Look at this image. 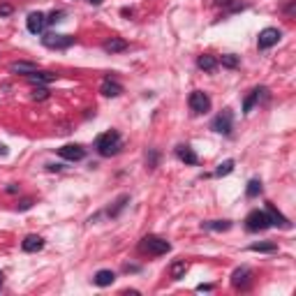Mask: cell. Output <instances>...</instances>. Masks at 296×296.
Masks as SVG:
<instances>
[{
  "mask_svg": "<svg viewBox=\"0 0 296 296\" xmlns=\"http://www.w3.org/2000/svg\"><path fill=\"white\" fill-rule=\"evenodd\" d=\"M121 134L118 132H104V134H100L97 137V141H95V148H97V153L102 157H111V155H116V153L121 151Z\"/></svg>",
  "mask_w": 296,
  "mask_h": 296,
  "instance_id": "obj_1",
  "label": "cell"
},
{
  "mask_svg": "<svg viewBox=\"0 0 296 296\" xmlns=\"http://www.w3.org/2000/svg\"><path fill=\"white\" fill-rule=\"evenodd\" d=\"M139 250L141 252H148V254H167L171 250V243L160 238V236H146L144 241L139 243Z\"/></svg>",
  "mask_w": 296,
  "mask_h": 296,
  "instance_id": "obj_2",
  "label": "cell"
},
{
  "mask_svg": "<svg viewBox=\"0 0 296 296\" xmlns=\"http://www.w3.org/2000/svg\"><path fill=\"white\" fill-rule=\"evenodd\" d=\"M245 227H248V231H264L271 224H268V218H266L264 211H250L248 218H245Z\"/></svg>",
  "mask_w": 296,
  "mask_h": 296,
  "instance_id": "obj_3",
  "label": "cell"
},
{
  "mask_svg": "<svg viewBox=\"0 0 296 296\" xmlns=\"http://www.w3.org/2000/svg\"><path fill=\"white\" fill-rule=\"evenodd\" d=\"M42 44L47 49H67L74 44L72 35H56V33H49V35L42 37Z\"/></svg>",
  "mask_w": 296,
  "mask_h": 296,
  "instance_id": "obj_4",
  "label": "cell"
},
{
  "mask_svg": "<svg viewBox=\"0 0 296 296\" xmlns=\"http://www.w3.org/2000/svg\"><path fill=\"white\" fill-rule=\"evenodd\" d=\"M187 102H190V109H192L194 114H206V111L211 109V100L201 91L190 93V100H187Z\"/></svg>",
  "mask_w": 296,
  "mask_h": 296,
  "instance_id": "obj_5",
  "label": "cell"
},
{
  "mask_svg": "<svg viewBox=\"0 0 296 296\" xmlns=\"http://www.w3.org/2000/svg\"><path fill=\"white\" fill-rule=\"evenodd\" d=\"M280 37H282V33H280L278 28H264V31L259 33V37H257V47L259 49H271V47H275V44L280 42Z\"/></svg>",
  "mask_w": 296,
  "mask_h": 296,
  "instance_id": "obj_6",
  "label": "cell"
},
{
  "mask_svg": "<svg viewBox=\"0 0 296 296\" xmlns=\"http://www.w3.org/2000/svg\"><path fill=\"white\" fill-rule=\"evenodd\" d=\"M58 155L63 160H70V162H79V160H84L86 157V148H81L79 144H67L63 148H58Z\"/></svg>",
  "mask_w": 296,
  "mask_h": 296,
  "instance_id": "obj_7",
  "label": "cell"
},
{
  "mask_svg": "<svg viewBox=\"0 0 296 296\" xmlns=\"http://www.w3.org/2000/svg\"><path fill=\"white\" fill-rule=\"evenodd\" d=\"M231 121H234V116H231L229 109H224L220 116H215V121H213V130L220 134H229L231 132Z\"/></svg>",
  "mask_w": 296,
  "mask_h": 296,
  "instance_id": "obj_8",
  "label": "cell"
},
{
  "mask_svg": "<svg viewBox=\"0 0 296 296\" xmlns=\"http://www.w3.org/2000/svg\"><path fill=\"white\" fill-rule=\"evenodd\" d=\"M250 275H252V271H250L248 266H241V268H236L231 273V284H234L236 289H245L250 284Z\"/></svg>",
  "mask_w": 296,
  "mask_h": 296,
  "instance_id": "obj_9",
  "label": "cell"
},
{
  "mask_svg": "<svg viewBox=\"0 0 296 296\" xmlns=\"http://www.w3.org/2000/svg\"><path fill=\"white\" fill-rule=\"evenodd\" d=\"M266 218H268V224H273V227H282V229H287L289 227V222H287V218H284L282 213L275 208L273 204H266Z\"/></svg>",
  "mask_w": 296,
  "mask_h": 296,
  "instance_id": "obj_10",
  "label": "cell"
},
{
  "mask_svg": "<svg viewBox=\"0 0 296 296\" xmlns=\"http://www.w3.org/2000/svg\"><path fill=\"white\" fill-rule=\"evenodd\" d=\"M26 26H28V31H31L33 35H40V33L44 31V26H47V17H44L42 12H33L31 17L26 19Z\"/></svg>",
  "mask_w": 296,
  "mask_h": 296,
  "instance_id": "obj_11",
  "label": "cell"
},
{
  "mask_svg": "<svg viewBox=\"0 0 296 296\" xmlns=\"http://www.w3.org/2000/svg\"><path fill=\"white\" fill-rule=\"evenodd\" d=\"M100 91H102L104 97H118L123 93V86L118 84V81H114L111 77H107L102 81V88H100Z\"/></svg>",
  "mask_w": 296,
  "mask_h": 296,
  "instance_id": "obj_12",
  "label": "cell"
},
{
  "mask_svg": "<svg viewBox=\"0 0 296 296\" xmlns=\"http://www.w3.org/2000/svg\"><path fill=\"white\" fill-rule=\"evenodd\" d=\"M10 72L31 77V74L37 72V65H35V63H28V61H17V63H12V65H10Z\"/></svg>",
  "mask_w": 296,
  "mask_h": 296,
  "instance_id": "obj_13",
  "label": "cell"
},
{
  "mask_svg": "<svg viewBox=\"0 0 296 296\" xmlns=\"http://www.w3.org/2000/svg\"><path fill=\"white\" fill-rule=\"evenodd\" d=\"M102 49L107 51V54H121V51L127 49V42L123 40V37H111V40H107V42L102 44Z\"/></svg>",
  "mask_w": 296,
  "mask_h": 296,
  "instance_id": "obj_14",
  "label": "cell"
},
{
  "mask_svg": "<svg viewBox=\"0 0 296 296\" xmlns=\"http://www.w3.org/2000/svg\"><path fill=\"white\" fill-rule=\"evenodd\" d=\"M114 280H116V273L109 271V268H102V271L95 273L93 282H95L97 287H109V284H114Z\"/></svg>",
  "mask_w": 296,
  "mask_h": 296,
  "instance_id": "obj_15",
  "label": "cell"
},
{
  "mask_svg": "<svg viewBox=\"0 0 296 296\" xmlns=\"http://www.w3.org/2000/svg\"><path fill=\"white\" fill-rule=\"evenodd\" d=\"M42 245H44L42 236H35V234L26 236V238H24V243H21V248H24V252H37V250H42Z\"/></svg>",
  "mask_w": 296,
  "mask_h": 296,
  "instance_id": "obj_16",
  "label": "cell"
},
{
  "mask_svg": "<svg viewBox=\"0 0 296 296\" xmlns=\"http://www.w3.org/2000/svg\"><path fill=\"white\" fill-rule=\"evenodd\" d=\"M264 95H266V88H254V91L250 93L248 97H245V102H243V111H245V114H250V111H252V107L259 102Z\"/></svg>",
  "mask_w": 296,
  "mask_h": 296,
  "instance_id": "obj_17",
  "label": "cell"
},
{
  "mask_svg": "<svg viewBox=\"0 0 296 296\" xmlns=\"http://www.w3.org/2000/svg\"><path fill=\"white\" fill-rule=\"evenodd\" d=\"M176 155L181 157V160H183L185 164H197V162H199L197 153H194L192 148H190V146H178V148H176Z\"/></svg>",
  "mask_w": 296,
  "mask_h": 296,
  "instance_id": "obj_18",
  "label": "cell"
},
{
  "mask_svg": "<svg viewBox=\"0 0 296 296\" xmlns=\"http://www.w3.org/2000/svg\"><path fill=\"white\" fill-rule=\"evenodd\" d=\"M197 65H199V70H204V72H215V67H218V61L213 58V56L204 54L197 58Z\"/></svg>",
  "mask_w": 296,
  "mask_h": 296,
  "instance_id": "obj_19",
  "label": "cell"
},
{
  "mask_svg": "<svg viewBox=\"0 0 296 296\" xmlns=\"http://www.w3.org/2000/svg\"><path fill=\"white\" fill-rule=\"evenodd\" d=\"M28 81H31V84H37V86L51 84V81H56V74L54 72H35L28 77Z\"/></svg>",
  "mask_w": 296,
  "mask_h": 296,
  "instance_id": "obj_20",
  "label": "cell"
},
{
  "mask_svg": "<svg viewBox=\"0 0 296 296\" xmlns=\"http://www.w3.org/2000/svg\"><path fill=\"white\" fill-rule=\"evenodd\" d=\"M185 273H187V261H174L171 264V268H169V275L174 280H181V278H185Z\"/></svg>",
  "mask_w": 296,
  "mask_h": 296,
  "instance_id": "obj_21",
  "label": "cell"
},
{
  "mask_svg": "<svg viewBox=\"0 0 296 296\" xmlns=\"http://www.w3.org/2000/svg\"><path fill=\"white\" fill-rule=\"evenodd\" d=\"M201 227L211 229V231H227V229H231V222L229 220H211V222H204Z\"/></svg>",
  "mask_w": 296,
  "mask_h": 296,
  "instance_id": "obj_22",
  "label": "cell"
},
{
  "mask_svg": "<svg viewBox=\"0 0 296 296\" xmlns=\"http://www.w3.org/2000/svg\"><path fill=\"white\" fill-rule=\"evenodd\" d=\"M127 201H130V194H121V197H118V199L114 201V206L109 208V215H111V218H116V215H118V213H121L123 208H125Z\"/></svg>",
  "mask_w": 296,
  "mask_h": 296,
  "instance_id": "obj_23",
  "label": "cell"
},
{
  "mask_svg": "<svg viewBox=\"0 0 296 296\" xmlns=\"http://www.w3.org/2000/svg\"><path fill=\"white\" fill-rule=\"evenodd\" d=\"M234 171V160H224L222 164H218V169H215V176L222 178V176H229Z\"/></svg>",
  "mask_w": 296,
  "mask_h": 296,
  "instance_id": "obj_24",
  "label": "cell"
},
{
  "mask_svg": "<svg viewBox=\"0 0 296 296\" xmlns=\"http://www.w3.org/2000/svg\"><path fill=\"white\" fill-rule=\"evenodd\" d=\"M252 252H275V243H252Z\"/></svg>",
  "mask_w": 296,
  "mask_h": 296,
  "instance_id": "obj_25",
  "label": "cell"
},
{
  "mask_svg": "<svg viewBox=\"0 0 296 296\" xmlns=\"http://www.w3.org/2000/svg\"><path fill=\"white\" fill-rule=\"evenodd\" d=\"M259 192H261V183H259V181H250V183H248V190H245V194H248V197H257Z\"/></svg>",
  "mask_w": 296,
  "mask_h": 296,
  "instance_id": "obj_26",
  "label": "cell"
},
{
  "mask_svg": "<svg viewBox=\"0 0 296 296\" xmlns=\"http://www.w3.org/2000/svg\"><path fill=\"white\" fill-rule=\"evenodd\" d=\"M222 65L229 67V70H234V67H238V58L231 56V54H227V56H222Z\"/></svg>",
  "mask_w": 296,
  "mask_h": 296,
  "instance_id": "obj_27",
  "label": "cell"
},
{
  "mask_svg": "<svg viewBox=\"0 0 296 296\" xmlns=\"http://www.w3.org/2000/svg\"><path fill=\"white\" fill-rule=\"evenodd\" d=\"M47 97H49L47 88H37V91L33 93V100H40V102H42V100H47Z\"/></svg>",
  "mask_w": 296,
  "mask_h": 296,
  "instance_id": "obj_28",
  "label": "cell"
},
{
  "mask_svg": "<svg viewBox=\"0 0 296 296\" xmlns=\"http://www.w3.org/2000/svg\"><path fill=\"white\" fill-rule=\"evenodd\" d=\"M61 19H63V12H61V10H58V12H51V14H49L47 24H58V21H61Z\"/></svg>",
  "mask_w": 296,
  "mask_h": 296,
  "instance_id": "obj_29",
  "label": "cell"
},
{
  "mask_svg": "<svg viewBox=\"0 0 296 296\" xmlns=\"http://www.w3.org/2000/svg\"><path fill=\"white\" fill-rule=\"evenodd\" d=\"M14 10H12V5H0V17H10Z\"/></svg>",
  "mask_w": 296,
  "mask_h": 296,
  "instance_id": "obj_30",
  "label": "cell"
},
{
  "mask_svg": "<svg viewBox=\"0 0 296 296\" xmlns=\"http://www.w3.org/2000/svg\"><path fill=\"white\" fill-rule=\"evenodd\" d=\"M31 206H33V199H24L21 204H19V211H28Z\"/></svg>",
  "mask_w": 296,
  "mask_h": 296,
  "instance_id": "obj_31",
  "label": "cell"
},
{
  "mask_svg": "<svg viewBox=\"0 0 296 296\" xmlns=\"http://www.w3.org/2000/svg\"><path fill=\"white\" fill-rule=\"evenodd\" d=\"M213 289V284H199L197 287V291H211Z\"/></svg>",
  "mask_w": 296,
  "mask_h": 296,
  "instance_id": "obj_32",
  "label": "cell"
},
{
  "mask_svg": "<svg viewBox=\"0 0 296 296\" xmlns=\"http://www.w3.org/2000/svg\"><path fill=\"white\" fill-rule=\"evenodd\" d=\"M49 171H61V164H49Z\"/></svg>",
  "mask_w": 296,
  "mask_h": 296,
  "instance_id": "obj_33",
  "label": "cell"
},
{
  "mask_svg": "<svg viewBox=\"0 0 296 296\" xmlns=\"http://www.w3.org/2000/svg\"><path fill=\"white\" fill-rule=\"evenodd\" d=\"M88 3H91V5H95V7H97V5H102V0H88Z\"/></svg>",
  "mask_w": 296,
  "mask_h": 296,
  "instance_id": "obj_34",
  "label": "cell"
},
{
  "mask_svg": "<svg viewBox=\"0 0 296 296\" xmlns=\"http://www.w3.org/2000/svg\"><path fill=\"white\" fill-rule=\"evenodd\" d=\"M0 155H7V148L3 144H0Z\"/></svg>",
  "mask_w": 296,
  "mask_h": 296,
  "instance_id": "obj_35",
  "label": "cell"
},
{
  "mask_svg": "<svg viewBox=\"0 0 296 296\" xmlns=\"http://www.w3.org/2000/svg\"><path fill=\"white\" fill-rule=\"evenodd\" d=\"M0 284H3V271H0Z\"/></svg>",
  "mask_w": 296,
  "mask_h": 296,
  "instance_id": "obj_36",
  "label": "cell"
}]
</instances>
